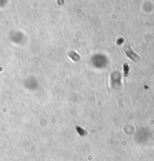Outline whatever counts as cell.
Listing matches in <instances>:
<instances>
[{"mask_svg": "<svg viewBox=\"0 0 154 161\" xmlns=\"http://www.w3.org/2000/svg\"><path fill=\"white\" fill-rule=\"evenodd\" d=\"M125 54H126V55H127L130 59L132 60L133 61H134V62H137V61L139 60V57L133 51L132 49L130 47H126L125 48Z\"/></svg>", "mask_w": 154, "mask_h": 161, "instance_id": "6da1fadb", "label": "cell"}, {"mask_svg": "<svg viewBox=\"0 0 154 161\" xmlns=\"http://www.w3.org/2000/svg\"><path fill=\"white\" fill-rule=\"evenodd\" d=\"M129 71H130V69H129V65L125 63L123 65V72H124V77H128L129 75Z\"/></svg>", "mask_w": 154, "mask_h": 161, "instance_id": "7a4b0ae2", "label": "cell"}]
</instances>
